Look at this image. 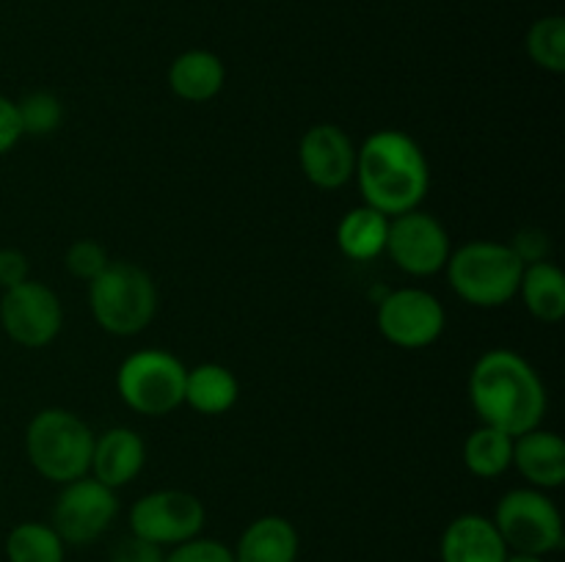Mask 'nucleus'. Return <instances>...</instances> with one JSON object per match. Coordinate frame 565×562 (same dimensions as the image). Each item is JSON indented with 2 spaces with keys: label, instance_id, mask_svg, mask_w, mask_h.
<instances>
[{
  "label": "nucleus",
  "instance_id": "obj_31",
  "mask_svg": "<svg viewBox=\"0 0 565 562\" xmlns=\"http://www.w3.org/2000/svg\"><path fill=\"white\" fill-rule=\"evenodd\" d=\"M20 138H22V125H20V114H17V102L0 94V158L9 154L11 149L20 143Z\"/></svg>",
  "mask_w": 565,
  "mask_h": 562
},
{
  "label": "nucleus",
  "instance_id": "obj_3",
  "mask_svg": "<svg viewBox=\"0 0 565 562\" xmlns=\"http://www.w3.org/2000/svg\"><path fill=\"white\" fill-rule=\"evenodd\" d=\"M445 270L452 292L463 303L497 309L519 295L524 262L508 242L472 240L450 253Z\"/></svg>",
  "mask_w": 565,
  "mask_h": 562
},
{
  "label": "nucleus",
  "instance_id": "obj_7",
  "mask_svg": "<svg viewBox=\"0 0 565 562\" xmlns=\"http://www.w3.org/2000/svg\"><path fill=\"white\" fill-rule=\"evenodd\" d=\"M494 527L508 551L546 556L563 545V518L555 501L539 488H513L497 501Z\"/></svg>",
  "mask_w": 565,
  "mask_h": 562
},
{
  "label": "nucleus",
  "instance_id": "obj_1",
  "mask_svg": "<svg viewBox=\"0 0 565 562\" xmlns=\"http://www.w3.org/2000/svg\"><path fill=\"white\" fill-rule=\"evenodd\" d=\"M469 402L480 417V424L522 435L541 428L550 408L546 386L533 364L508 347L486 350L469 372Z\"/></svg>",
  "mask_w": 565,
  "mask_h": 562
},
{
  "label": "nucleus",
  "instance_id": "obj_6",
  "mask_svg": "<svg viewBox=\"0 0 565 562\" xmlns=\"http://www.w3.org/2000/svg\"><path fill=\"white\" fill-rule=\"evenodd\" d=\"M188 367L169 350L147 347L119 364L116 391L130 411L143 417H166L185 400Z\"/></svg>",
  "mask_w": 565,
  "mask_h": 562
},
{
  "label": "nucleus",
  "instance_id": "obj_9",
  "mask_svg": "<svg viewBox=\"0 0 565 562\" xmlns=\"http://www.w3.org/2000/svg\"><path fill=\"white\" fill-rule=\"evenodd\" d=\"M204 505L199 496L188 494L180 488H163L152 490V494L141 496L136 505L130 507V534L149 540V543L160 545H180L185 540H193L202 534L204 529Z\"/></svg>",
  "mask_w": 565,
  "mask_h": 562
},
{
  "label": "nucleus",
  "instance_id": "obj_30",
  "mask_svg": "<svg viewBox=\"0 0 565 562\" xmlns=\"http://www.w3.org/2000/svg\"><path fill=\"white\" fill-rule=\"evenodd\" d=\"M508 246L516 251V257L522 259L524 264L541 262V259H546V253H550V240H546V235L541 229H522Z\"/></svg>",
  "mask_w": 565,
  "mask_h": 562
},
{
  "label": "nucleus",
  "instance_id": "obj_19",
  "mask_svg": "<svg viewBox=\"0 0 565 562\" xmlns=\"http://www.w3.org/2000/svg\"><path fill=\"white\" fill-rule=\"evenodd\" d=\"M241 397V383H237L235 372L226 369L224 364H199V367L188 369L185 375V406L202 417H221L230 411Z\"/></svg>",
  "mask_w": 565,
  "mask_h": 562
},
{
  "label": "nucleus",
  "instance_id": "obj_5",
  "mask_svg": "<svg viewBox=\"0 0 565 562\" xmlns=\"http://www.w3.org/2000/svg\"><path fill=\"white\" fill-rule=\"evenodd\" d=\"M94 323L114 336H136L158 314V287L132 262H108L88 281Z\"/></svg>",
  "mask_w": 565,
  "mask_h": 562
},
{
  "label": "nucleus",
  "instance_id": "obj_20",
  "mask_svg": "<svg viewBox=\"0 0 565 562\" xmlns=\"http://www.w3.org/2000/svg\"><path fill=\"white\" fill-rule=\"evenodd\" d=\"M386 235H390V218L367 204L353 207L337 224V246L353 262L379 259L386 251Z\"/></svg>",
  "mask_w": 565,
  "mask_h": 562
},
{
  "label": "nucleus",
  "instance_id": "obj_22",
  "mask_svg": "<svg viewBox=\"0 0 565 562\" xmlns=\"http://www.w3.org/2000/svg\"><path fill=\"white\" fill-rule=\"evenodd\" d=\"M513 463V435L480 424L463 441V466L480 479H494L505 474Z\"/></svg>",
  "mask_w": 565,
  "mask_h": 562
},
{
  "label": "nucleus",
  "instance_id": "obj_16",
  "mask_svg": "<svg viewBox=\"0 0 565 562\" xmlns=\"http://www.w3.org/2000/svg\"><path fill=\"white\" fill-rule=\"evenodd\" d=\"M530 488L552 490L565 483V441L544 428L527 430L513 439V463Z\"/></svg>",
  "mask_w": 565,
  "mask_h": 562
},
{
  "label": "nucleus",
  "instance_id": "obj_17",
  "mask_svg": "<svg viewBox=\"0 0 565 562\" xmlns=\"http://www.w3.org/2000/svg\"><path fill=\"white\" fill-rule=\"evenodd\" d=\"M226 83L224 61L210 50H185L169 66V88L185 102H210Z\"/></svg>",
  "mask_w": 565,
  "mask_h": 562
},
{
  "label": "nucleus",
  "instance_id": "obj_29",
  "mask_svg": "<svg viewBox=\"0 0 565 562\" xmlns=\"http://www.w3.org/2000/svg\"><path fill=\"white\" fill-rule=\"evenodd\" d=\"M28 279H31V262L25 253L20 248H0V287L11 290Z\"/></svg>",
  "mask_w": 565,
  "mask_h": 562
},
{
  "label": "nucleus",
  "instance_id": "obj_12",
  "mask_svg": "<svg viewBox=\"0 0 565 562\" xmlns=\"http://www.w3.org/2000/svg\"><path fill=\"white\" fill-rule=\"evenodd\" d=\"M392 262L408 275H434L445 270L452 246L450 235L436 215L423 209L390 218V235H386V251Z\"/></svg>",
  "mask_w": 565,
  "mask_h": 562
},
{
  "label": "nucleus",
  "instance_id": "obj_26",
  "mask_svg": "<svg viewBox=\"0 0 565 562\" xmlns=\"http://www.w3.org/2000/svg\"><path fill=\"white\" fill-rule=\"evenodd\" d=\"M108 262H110L108 251H105L103 242H97V240H75L64 257V264H66V270H70L72 279L86 281V284Z\"/></svg>",
  "mask_w": 565,
  "mask_h": 562
},
{
  "label": "nucleus",
  "instance_id": "obj_27",
  "mask_svg": "<svg viewBox=\"0 0 565 562\" xmlns=\"http://www.w3.org/2000/svg\"><path fill=\"white\" fill-rule=\"evenodd\" d=\"M163 562H235V551L213 538H193L174 545Z\"/></svg>",
  "mask_w": 565,
  "mask_h": 562
},
{
  "label": "nucleus",
  "instance_id": "obj_13",
  "mask_svg": "<svg viewBox=\"0 0 565 562\" xmlns=\"http://www.w3.org/2000/svg\"><path fill=\"white\" fill-rule=\"evenodd\" d=\"M298 163L303 176L320 191H340L356 171V147L337 125L309 127L298 143Z\"/></svg>",
  "mask_w": 565,
  "mask_h": 562
},
{
  "label": "nucleus",
  "instance_id": "obj_2",
  "mask_svg": "<svg viewBox=\"0 0 565 562\" xmlns=\"http://www.w3.org/2000/svg\"><path fill=\"white\" fill-rule=\"evenodd\" d=\"M362 202L386 218L419 209L430 191V165L423 147L403 130H375L356 149L353 171Z\"/></svg>",
  "mask_w": 565,
  "mask_h": 562
},
{
  "label": "nucleus",
  "instance_id": "obj_32",
  "mask_svg": "<svg viewBox=\"0 0 565 562\" xmlns=\"http://www.w3.org/2000/svg\"><path fill=\"white\" fill-rule=\"evenodd\" d=\"M505 562H546L544 556H535V554H519V551H511Z\"/></svg>",
  "mask_w": 565,
  "mask_h": 562
},
{
  "label": "nucleus",
  "instance_id": "obj_8",
  "mask_svg": "<svg viewBox=\"0 0 565 562\" xmlns=\"http://www.w3.org/2000/svg\"><path fill=\"white\" fill-rule=\"evenodd\" d=\"M375 323L390 345L401 350H423L445 334L447 312L434 292L403 287L381 298Z\"/></svg>",
  "mask_w": 565,
  "mask_h": 562
},
{
  "label": "nucleus",
  "instance_id": "obj_23",
  "mask_svg": "<svg viewBox=\"0 0 565 562\" xmlns=\"http://www.w3.org/2000/svg\"><path fill=\"white\" fill-rule=\"evenodd\" d=\"M66 543L50 523L22 521L6 534L9 562H64Z\"/></svg>",
  "mask_w": 565,
  "mask_h": 562
},
{
  "label": "nucleus",
  "instance_id": "obj_25",
  "mask_svg": "<svg viewBox=\"0 0 565 562\" xmlns=\"http://www.w3.org/2000/svg\"><path fill=\"white\" fill-rule=\"evenodd\" d=\"M22 136H50L64 119L61 99L50 91H31L17 102Z\"/></svg>",
  "mask_w": 565,
  "mask_h": 562
},
{
  "label": "nucleus",
  "instance_id": "obj_4",
  "mask_svg": "<svg viewBox=\"0 0 565 562\" xmlns=\"http://www.w3.org/2000/svg\"><path fill=\"white\" fill-rule=\"evenodd\" d=\"M94 430L66 408H44L28 422V463L55 485H66L88 474Z\"/></svg>",
  "mask_w": 565,
  "mask_h": 562
},
{
  "label": "nucleus",
  "instance_id": "obj_24",
  "mask_svg": "<svg viewBox=\"0 0 565 562\" xmlns=\"http://www.w3.org/2000/svg\"><path fill=\"white\" fill-rule=\"evenodd\" d=\"M527 55L535 66L561 75L565 72V22L563 17H541L527 31Z\"/></svg>",
  "mask_w": 565,
  "mask_h": 562
},
{
  "label": "nucleus",
  "instance_id": "obj_21",
  "mask_svg": "<svg viewBox=\"0 0 565 562\" xmlns=\"http://www.w3.org/2000/svg\"><path fill=\"white\" fill-rule=\"evenodd\" d=\"M524 306L541 323H561L565 317V275L550 259L524 264L522 284H519Z\"/></svg>",
  "mask_w": 565,
  "mask_h": 562
},
{
  "label": "nucleus",
  "instance_id": "obj_14",
  "mask_svg": "<svg viewBox=\"0 0 565 562\" xmlns=\"http://www.w3.org/2000/svg\"><path fill=\"white\" fill-rule=\"evenodd\" d=\"M147 463V444L132 428H108L105 433L94 435L92 466L88 474L108 488H121L141 474Z\"/></svg>",
  "mask_w": 565,
  "mask_h": 562
},
{
  "label": "nucleus",
  "instance_id": "obj_28",
  "mask_svg": "<svg viewBox=\"0 0 565 562\" xmlns=\"http://www.w3.org/2000/svg\"><path fill=\"white\" fill-rule=\"evenodd\" d=\"M163 560H166V551L160 549V545L136 538V534L119 540V543L114 545V551H110V562H163Z\"/></svg>",
  "mask_w": 565,
  "mask_h": 562
},
{
  "label": "nucleus",
  "instance_id": "obj_10",
  "mask_svg": "<svg viewBox=\"0 0 565 562\" xmlns=\"http://www.w3.org/2000/svg\"><path fill=\"white\" fill-rule=\"evenodd\" d=\"M116 512H119L116 490L86 474V477L61 485L50 527L66 545H88L108 532Z\"/></svg>",
  "mask_w": 565,
  "mask_h": 562
},
{
  "label": "nucleus",
  "instance_id": "obj_11",
  "mask_svg": "<svg viewBox=\"0 0 565 562\" xmlns=\"http://www.w3.org/2000/svg\"><path fill=\"white\" fill-rule=\"evenodd\" d=\"M0 325L11 342L36 350V347H47L61 334L64 309L47 284L28 279L11 290H3Z\"/></svg>",
  "mask_w": 565,
  "mask_h": 562
},
{
  "label": "nucleus",
  "instance_id": "obj_18",
  "mask_svg": "<svg viewBox=\"0 0 565 562\" xmlns=\"http://www.w3.org/2000/svg\"><path fill=\"white\" fill-rule=\"evenodd\" d=\"M301 540L298 529L281 516H263L243 529L235 562H296Z\"/></svg>",
  "mask_w": 565,
  "mask_h": 562
},
{
  "label": "nucleus",
  "instance_id": "obj_15",
  "mask_svg": "<svg viewBox=\"0 0 565 562\" xmlns=\"http://www.w3.org/2000/svg\"><path fill=\"white\" fill-rule=\"evenodd\" d=\"M439 554L441 562H505L511 551L491 518L463 512L447 523Z\"/></svg>",
  "mask_w": 565,
  "mask_h": 562
}]
</instances>
